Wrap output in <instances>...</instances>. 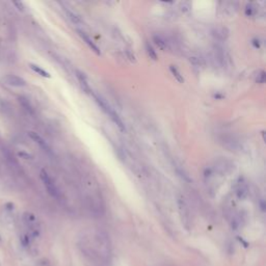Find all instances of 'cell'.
I'll return each instance as SVG.
<instances>
[{"instance_id": "18", "label": "cell", "mask_w": 266, "mask_h": 266, "mask_svg": "<svg viewBox=\"0 0 266 266\" xmlns=\"http://www.w3.org/2000/svg\"><path fill=\"white\" fill-rule=\"evenodd\" d=\"M254 13H255V9H254L253 3L247 4L246 7H245V15L249 16V17H251V16L254 15Z\"/></svg>"}, {"instance_id": "13", "label": "cell", "mask_w": 266, "mask_h": 266, "mask_svg": "<svg viewBox=\"0 0 266 266\" xmlns=\"http://www.w3.org/2000/svg\"><path fill=\"white\" fill-rule=\"evenodd\" d=\"M19 102L21 103V105L28 111V112L31 113V115H33V107H32V105L30 104L29 100H27V99L24 98V97H20Z\"/></svg>"}, {"instance_id": "5", "label": "cell", "mask_w": 266, "mask_h": 266, "mask_svg": "<svg viewBox=\"0 0 266 266\" xmlns=\"http://www.w3.org/2000/svg\"><path fill=\"white\" fill-rule=\"evenodd\" d=\"M4 81L9 85L16 87H23L26 85V81L21 77L17 76V75H7L4 77Z\"/></svg>"}, {"instance_id": "17", "label": "cell", "mask_w": 266, "mask_h": 266, "mask_svg": "<svg viewBox=\"0 0 266 266\" xmlns=\"http://www.w3.org/2000/svg\"><path fill=\"white\" fill-rule=\"evenodd\" d=\"M189 60L196 68H200V67L203 66V60L201 57H198V56H191V57L189 58Z\"/></svg>"}, {"instance_id": "6", "label": "cell", "mask_w": 266, "mask_h": 266, "mask_svg": "<svg viewBox=\"0 0 266 266\" xmlns=\"http://www.w3.org/2000/svg\"><path fill=\"white\" fill-rule=\"evenodd\" d=\"M76 77H77V79H78L79 83H80V86H81V88L83 90V92H85V93L88 94V93L91 92V87H90V85H88V82H87L86 77L84 76V74L81 73L80 71L77 70L76 71Z\"/></svg>"}, {"instance_id": "16", "label": "cell", "mask_w": 266, "mask_h": 266, "mask_svg": "<svg viewBox=\"0 0 266 266\" xmlns=\"http://www.w3.org/2000/svg\"><path fill=\"white\" fill-rule=\"evenodd\" d=\"M20 240H21V243H22V245H23V246L27 247V246H29L30 243H31L32 238L28 234H23L21 236V238H20Z\"/></svg>"}, {"instance_id": "19", "label": "cell", "mask_w": 266, "mask_h": 266, "mask_svg": "<svg viewBox=\"0 0 266 266\" xmlns=\"http://www.w3.org/2000/svg\"><path fill=\"white\" fill-rule=\"evenodd\" d=\"M256 81H257L258 83L265 82V72H264V71H261V72L258 74L257 78H256Z\"/></svg>"}, {"instance_id": "9", "label": "cell", "mask_w": 266, "mask_h": 266, "mask_svg": "<svg viewBox=\"0 0 266 266\" xmlns=\"http://www.w3.org/2000/svg\"><path fill=\"white\" fill-rule=\"evenodd\" d=\"M237 7H238V3L237 2H227L225 5V13L228 16H233L236 14Z\"/></svg>"}, {"instance_id": "2", "label": "cell", "mask_w": 266, "mask_h": 266, "mask_svg": "<svg viewBox=\"0 0 266 266\" xmlns=\"http://www.w3.org/2000/svg\"><path fill=\"white\" fill-rule=\"evenodd\" d=\"M177 204H178V209H179V213H180V216H181L182 223L188 229L190 224V212H189V208H188L187 203L184 200L183 196H180L178 198V200H177Z\"/></svg>"}, {"instance_id": "12", "label": "cell", "mask_w": 266, "mask_h": 266, "mask_svg": "<svg viewBox=\"0 0 266 266\" xmlns=\"http://www.w3.org/2000/svg\"><path fill=\"white\" fill-rule=\"evenodd\" d=\"M170 73L173 74V76L175 77V79H176L178 82H180V83H183L184 82L183 76H182L181 73L178 71V69H177L176 67H175V66H170Z\"/></svg>"}, {"instance_id": "10", "label": "cell", "mask_w": 266, "mask_h": 266, "mask_svg": "<svg viewBox=\"0 0 266 266\" xmlns=\"http://www.w3.org/2000/svg\"><path fill=\"white\" fill-rule=\"evenodd\" d=\"M153 40H154V42H155L156 45H157L161 50H165L166 48H167V42H166L165 38H163L162 36H154Z\"/></svg>"}, {"instance_id": "1", "label": "cell", "mask_w": 266, "mask_h": 266, "mask_svg": "<svg viewBox=\"0 0 266 266\" xmlns=\"http://www.w3.org/2000/svg\"><path fill=\"white\" fill-rule=\"evenodd\" d=\"M40 177L42 182L44 183V186L47 189L48 194L53 198H58V189L56 187L55 183L53 182V180L51 179V177L48 175V173L46 170H42L40 172Z\"/></svg>"}, {"instance_id": "4", "label": "cell", "mask_w": 266, "mask_h": 266, "mask_svg": "<svg viewBox=\"0 0 266 266\" xmlns=\"http://www.w3.org/2000/svg\"><path fill=\"white\" fill-rule=\"evenodd\" d=\"M77 32H78V34H79V36H80V38H82L83 42H84L85 44H86V45L88 46V48H90V49L92 50L93 52H95V53H96L98 56H100V55H101V51H100V49H99L98 46H97L96 44H95V43L93 42L92 38H91L90 36H87V34L85 33L84 31H82V30H77Z\"/></svg>"}, {"instance_id": "24", "label": "cell", "mask_w": 266, "mask_h": 266, "mask_svg": "<svg viewBox=\"0 0 266 266\" xmlns=\"http://www.w3.org/2000/svg\"><path fill=\"white\" fill-rule=\"evenodd\" d=\"M253 45L255 46L256 48H260V43H259V41H257V40H253Z\"/></svg>"}, {"instance_id": "22", "label": "cell", "mask_w": 266, "mask_h": 266, "mask_svg": "<svg viewBox=\"0 0 266 266\" xmlns=\"http://www.w3.org/2000/svg\"><path fill=\"white\" fill-rule=\"evenodd\" d=\"M19 156H21V157L25 158V159H30V158H31V156H30L29 154L23 153V152H20V153H19Z\"/></svg>"}, {"instance_id": "8", "label": "cell", "mask_w": 266, "mask_h": 266, "mask_svg": "<svg viewBox=\"0 0 266 266\" xmlns=\"http://www.w3.org/2000/svg\"><path fill=\"white\" fill-rule=\"evenodd\" d=\"M65 11H66V14L68 15V18L72 21V23H74L75 25H81L82 24V20H81V18L77 14L70 11L68 7H65Z\"/></svg>"}, {"instance_id": "23", "label": "cell", "mask_w": 266, "mask_h": 266, "mask_svg": "<svg viewBox=\"0 0 266 266\" xmlns=\"http://www.w3.org/2000/svg\"><path fill=\"white\" fill-rule=\"evenodd\" d=\"M127 55H128V57H129V59L131 60V62H135V57H134V55H132V54L130 53L129 51H127Z\"/></svg>"}, {"instance_id": "20", "label": "cell", "mask_w": 266, "mask_h": 266, "mask_svg": "<svg viewBox=\"0 0 266 266\" xmlns=\"http://www.w3.org/2000/svg\"><path fill=\"white\" fill-rule=\"evenodd\" d=\"M38 266H51V264L47 259H42L38 262Z\"/></svg>"}, {"instance_id": "11", "label": "cell", "mask_w": 266, "mask_h": 266, "mask_svg": "<svg viewBox=\"0 0 266 266\" xmlns=\"http://www.w3.org/2000/svg\"><path fill=\"white\" fill-rule=\"evenodd\" d=\"M236 194H237V198L239 199V200H243V199H245L247 196V194H249V189H247L246 185H240L238 188H237V191H236Z\"/></svg>"}, {"instance_id": "14", "label": "cell", "mask_w": 266, "mask_h": 266, "mask_svg": "<svg viewBox=\"0 0 266 266\" xmlns=\"http://www.w3.org/2000/svg\"><path fill=\"white\" fill-rule=\"evenodd\" d=\"M30 68H31V70H33L36 73H38V75H41V76L46 77V78H49V77H50V74L47 72V71H45L44 69H42L41 67L36 66V65L31 64V65H30Z\"/></svg>"}, {"instance_id": "21", "label": "cell", "mask_w": 266, "mask_h": 266, "mask_svg": "<svg viewBox=\"0 0 266 266\" xmlns=\"http://www.w3.org/2000/svg\"><path fill=\"white\" fill-rule=\"evenodd\" d=\"M14 4H15L16 7H18V9H19V11H21V12L24 11V5H23V3H22V2H19V1H15V2H14Z\"/></svg>"}, {"instance_id": "3", "label": "cell", "mask_w": 266, "mask_h": 266, "mask_svg": "<svg viewBox=\"0 0 266 266\" xmlns=\"http://www.w3.org/2000/svg\"><path fill=\"white\" fill-rule=\"evenodd\" d=\"M28 136H29L30 138H31L32 141L36 144V145H38V147H40L43 151L46 152L47 154H51V149H50L49 145L46 143L45 139L43 138L41 135H38V133H36V132L30 131V132H28Z\"/></svg>"}, {"instance_id": "7", "label": "cell", "mask_w": 266, "mask_h": 266, "mask_svg": "<svg viewBox=\"0 0 266 266\" xmlns=\"http://www.w3.org/2000/svg\"><path fill=\"white\" fill-rule=\"evenodd\" d=\"M212 33L216 38L224 41L229 36V30H228V28H226V27H216L213 29Z\"/></svg>"}, {"instance_id": "15", "label": "cell", "mask_w": 266, "mask_h": 266, "mask_svg": "<svg viewBox=\"0 0 266 266\" xmlns=\"http://www.w3.org/2000/svg\"><path fill=\"white\" fill-rule=\"evenodd\" d=\"M146 50H147V53H148V55H149L150 58H152L153 60H157V53H156V51L154 50V48L150 45L149 43L146 44Z\"/></svg>"}]
</instances>
